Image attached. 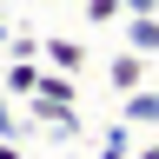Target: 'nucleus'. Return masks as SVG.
I'll return each instance as SVG.
<instances>
[{
  "mask_svg": "<svg viewBox=\"0 0 159 159\" xmlns=\"http://www.w3.org/2000/svg\"><path fill=\"white\" fill-rule=\"evenodd\" d=\"M119 27H126V47L133 53H159V13H126V20H119Z\"/></svg>",
  "mask_w": 159,
  "mask_h": 159,
  "instance_id": "1",
  "label": "nucleus"
},
{
  "mask_svg": "<svg viewBox=\"0 0 159 159\" xmlns=\"http://www.w3.org/2000/svg\"><path fill=\"white\" fill-rule=\"evenodd\" d=\"M106 80H113V93H139L146 86V53H119L106 66Z\"/></svg>",
  "mask_w": 159,
  "mask_h": 159,
  "instance_id": "2",
  "label": "nucleus"
},
{
  "mask_svg": "<svg viewBox=\"0 0 159 159\" xmlns=\"http://www.w3.org/2000/svg\"><path fill=\"white\" fill-rule=\"evenodd\" d=\"M40 60H47L53 73H80V66H86V47H80V40H47Z\"/></svg>",
  "mask_w": 159,
  "mask_h": 159,
  "instance_id": "3",
  "label": "nucleus"
},
{
  "mask_svg": "<svg viewBox=\"0 0 159 159\" xmlns=\"http://www.w3.org/2000/svg\"><path fill=\"white\" fill-rule=\"evenodd\" d=\"M133 119V126H159V86H139V93H126V106H119Z\"/></svg>",
  "mask_w": 159,
  "mask_h": 159,
  "instance_id": "4",
  "label": "nucleus"
},
{
  "mask_svg": "<svg viewBox=\"0 0 159 159\" xmlns=\"http://www.w3.org/2000/svg\"><path fill=\"white\" fill-rule=\"evenodd\" d=\"M99 159H133V119H113L99 133Z\"/></svg>",
  "mask_w": 159,
  "mask_h": 159,
  "instance_id": "5",
  "label": "nucleus"
},
{
  "mask_svg": "<svg viewBox=\"0 0 159 159\" xmlns=\"http://www.w3.org/2000/svg\"><path fill=\"white\" fill-rule=\"evenodd\" d=\"M40 80H47V73H40L33 60H7V93H20V99H33V93H40Z\"/></svg>",
  "mask_w": 159,
  "mask_h": 159,
  "instance_id": "6",
  "label": "nucleus"
},
{
  "mask_svg": "<svg viewBox=\"0 0 159 159\" xmlns=\"http://www.w3.org/2000/svg\"><path fill=\"white\" fill-rule=\"evenodd\" d=\"M86 7V20L93 27H113V20H126V0H80Z\"/></svg>",
  "mask_w": 159,
  "mask_h": 159,
  "instance_id": "7",
  "label": "nucleus"
},
{
  "mask_svg": "<svg viewBox=\"0 0 159 159\" xmlns=\"http://www.w3.org/2000/svg\"><path fill=\"white\" fill-rule=\"evenodd\" d=\"M27 126H33V119H27V113H13V106H7V93H0V139H20Z\"/></svg>",
  "mask_w": 159,
  "mask_h": 159,
  "instance_id": "8",
  "label": "nucleus"
},
{
  "mask_svg": "<svg viewBox=\"0 0 159 159\" xmlns=\"http://www.w3.org/2000/svg\"><path fill=\"white\" fill-rule=\"evenodd\" d=\"M7 60H40V40H27V33H13V47H7Z\"/></svg>",
  "mask_w": 159,
  "mask_h": 159,
  "instance_id": "9",
  "label": "nucleus"
},
{
  "mask_svg": "<svg viewBox=\"0 0 159 159\" xmlns=\"http://www.w3.org/2000/svg\"><path fill=\"white\" fill-rule=\"evenodd\" d=\"M126 13H159V0H126Z\"/></svg>",
  "mask_w": 159,
  "mask_h": 159,
  "instance_id": "10",
  "label": "nucleus"
},
{
  "mask_svg": "<svg viewBox=\"0 0 159 159\" xmlns=\"http://www.w3.org/2000/svg\"><path fill=\"white\" fill-rule=\"evenodd\" d=\"M0 159H27V152H20V139H0Z\"/></svg>",
  "mask_w": 159,
  "mask_h": 159,
  "instance_id": "11",
  "label": "nucleus"
},
{
  "mask_svg": "<svg viewBox=\"0 0 159 159\" xmlns=\"http://www.w3.org/2000/svg\"><path fill=\"white\" fill-rule=\"evenodd\" d=\"M133 159H159V146H139V152H133Z\"/></svg>",
  "mask_w": 159,
  "mask_h": 159,
  "instance_id": "12",
  "label": "nucleus"
}]
</instances>
